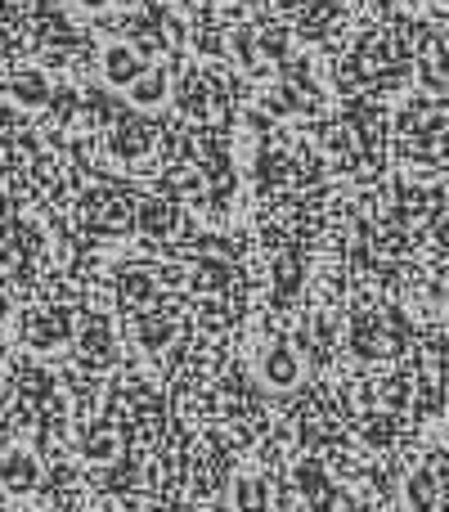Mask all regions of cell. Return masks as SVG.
<instances>
[{
	"label": "cell",
	"mask_w": 449,
	"mask_h": 512,
	"mask_svg": "<svg viewBox=\"0 0 449 512\" xmlns=\"http://www.w3.org/2000/svg\"><path fill=\"white\" fill-rule=\"evenodd\" d=\"M405 499L414 512H436V477L427 468H418L414 477L405 481Z\"/></svg>",
	"instance_id": "3"
},
{
	"label": "cell",
	"mask_w": 449,
	"mask_h": 512,
	"mask_svg": "<svg viewBox=\"0 0 449 512\" xmlns=\"http://www.w3.org/2000/svg\"><path fill=\"white\" fill-rule=\"evenodd\" d=\"M41 481V463L27 450H0V486L14 490V495H27Z\"/></svg>",
	"instance_id": "1"
},
{
	"label": "cell",
	"mask_w": 449,
	"mask_h": 512,
	"mask_svg": "<svg viewBox=\"0 0 449 512\" xmlns=\"http://www.w3.org/2000/svg\"><path fill=\"white\" fill-rule=\"evenodd\" d=\"M234 512H270V486L261 477L234 481Z\"/></svg>",
	"instance_id": "2"
},
{
	"label": "cell",
	"mask_w": 449,
	"mask_h": 512,
	"mask_svg": "<svg viewBox=\"0 0 449 512\" xmlns=\"http://www.w3.org/2000/svg\"><path fill=\"white\" fill-rule=\"evenodd\" d=\"M81 454H86L90 463H108L117 454V445L113 441H95V445H81Z\"/></svg>",
	"instance_id": "4"
}]
</instances>
